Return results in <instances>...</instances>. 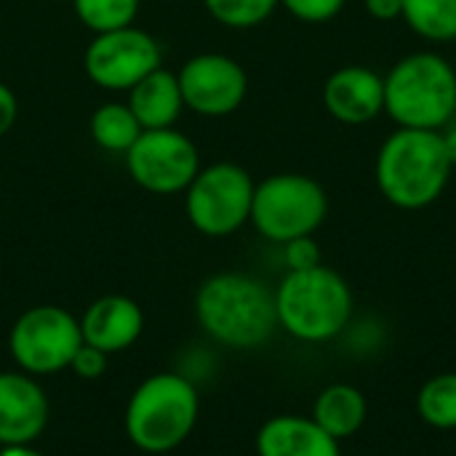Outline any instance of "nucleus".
Returning a JSON list of instances; mask_svg holds the SVG:
<instances>
[{
    "mask_svg": "<svg viewBox=\"0 0 456 456\" xmlns=\"http://www.w3.org/2000/svg\"><path fill=\"white\" fill-rule=\"evenodd\" d=\"M158 67H163V51L158 40L134 24L94 35L83 53V69L88 80L104 91H131Z\"/></svg>",
    "mask_w": 456,
    "mask_h": 456,
    "instance_id": "9d476101",
    "label": "nucleus"
},
{
    "mask_svg": "<svg viewBox=\"0 0 456 456\" xmlns=\"http://www.w3.org/2000/svg\"><path fill=\"white\" fill-rule=\"evenodd\" d=\"M347 0H281V5L305 24H329L334 21Z\"/></svg>",
    "mask_w": 456,
    "mask_h": 456,
    "instance_id": "5701e85b",
    "label": "nucleus"
},
{
    "mask_svg": "<svg viewBox=\"0 0 456 456\" xmlns=\"http://www.w3.org/2000/svg\"><path fill=\"white\" fill-rule=\"evenodd\" d=\"M363 8L377 21L403 19V0H363Z\"/></svg>",
    "mask_w": 456,
    "mask_h": 456,
    "instance_id": "bb28decb",
    "label": "nucleus"
},
{
    "mask_svg": "<svg viewBox=\"0 0 456 456\" xmlns=\"http://www.w3.org/2000/svg\"><path fill=\"white\" fill-rule=\"evenodd\" d=\"M254 187L256 182L238 163L222 160L200 166L184 190V211L190 224L208 238L235 235L251 222Z\"/></svg>",
    "mask_w": 456,
    "mask_h": 456,
    "instance_id": "0eeeda50",
    "label": "nucleus"
},
{
    "mask_svg": "<svg viewBox=\"0 0 456 456\" xmlns=\"http://www.w3.org/2000/svg\"><path fill=\"white\" fill-rule=\"evenodd\" d=\"M83 345L80 321L56 305L24 310L8 334V350L16 366L32 377H48L69 369Z\"/></svg>",
    "mask_w": 456,
    "mask_h": 456,
    "instance_id": "6e6552de",
    "label": "nucleus"
},
{
    "mask_svg": "<svg viewBox=\"0 0 456 456\" xmlns=\"http://www.w3.org/2000/svg\"><path fill=\"white\" fill-rule=\"evenodd\" d=\"M353 307L350 283L326 265L286 273L275 289L278 326L289 337L310 345L337 339L347 329Z\"/></svg>",
    "mask_w": 456,
    "mask_h": 456,
    "instance_id": "20e7f679",
    "label": "nucleus"
},
{
    "mask_svg": "<svg viewBox=\"0 0 456 456\" xmlns=\"http://www.w3.org/2000/svg\"><path fill=\"white\" fill-rule=\"evenodd\" d=\"M214 21L230 29H251L265 24L281 0H203Z\"/></svg>",
    "mask_w": 456,
    "mask_h": 456,
    "instance_id": "4be33fe9",
    "label": "nucleus"
},
{
    "mask_svg": "<svg viewBox=\"0 0 456 456\" xmlns=\"http://www.w3.org/2000/svg\"><path fill=\"white\" fill-rule=\"evenodd\" d=\"M283 262H286V270L289 273L318 267V265H323L321 262V246L315 243L313 235L294 238V240L283 243Z\"/></svg>",
    "mask_w": 456,
    "mask_h": 456,
    "instance_id": "b1692460",
    "label": "nucleus"
},
{
    "mask_svg": "<svg viewBox=\"0 0 456 456\" xmlns=\"http://www.w3.org/2000/svg\"><path fill=\"white\" fill-rule=\"evenodd\" d=\"M107 353H102L99 347H91V345H80V350L75 353L69 369L75 371V377L80 379H99L104 371H107Z\"/></svg>",
    "mask_w": 456,
    "mask_h": 456,
    "instance_id": "393cba45",
    "label": "nucleus"
},
{
    "mask_svg": "<svg viewBox=\"0 0 456 456\" xmlns=\"http://www.w3.org/2000/svg\"><path fill=\"white\" fill-rule=\"evenodd\" d=\"M126 104L131 107V112L136 115V120L144 131L176 126L182 110H184L176 72H171L166 67L152 69L128 91Z\"/></svg>",
    "mask_w": 456,
    "mask_h": 456,
    "instance_id": "dca6fc26",
    "label": "nucleus"
},
{
    "mask_svg": "<svg viewBox=\"0 0 456 456\" xmlns=\"http://www.w3.org/2000/svg\"><path fill=\"white\" fill-rule=\"evenodd\" d=\"M0 456H43L40 452H35L32 446H3Z\"/></svg>",
    "mask_w": 456,
    "mask_h": 456,
    "instance_id": "c85d7f7f",
    "label": "nucleus"
},
{
    "mask_svg": "<svg viewBox=\"0 0 456 456\" xmlns=\"http://www.w3.org/2000/svg\"><path fill=\"white\" fill-rule=\"evenodd\" d=\"M184 110L203 118H227L246 102L248 75L243 64L227 53L190 56L176 72Z\"/></svg>",
    "mask_w": 456,
    "mask_h": 456,
    "instance_id": "9b49d317",
    "label": "nucleus"
},
{
    "mask_svg": "<svg viewBox=\"0 0 456 456\" xmlns=\"http://www.w3.org/2000/svg\"><path fill=\"white\" fill-rule=\"evenodd\" d=\"M452 171L441 131L422 128H395L374 160V182L382 198L401 211L433 206L446 192Z\"/></svg>",
    "mask_w": 456,
    "mask_h": 456,
    "instance_id": "f03ea898",
    "label": "nucleus"
},
{
    "mask_svg": "<svg viewBox=\"0 0 456 456\" xmlns=\"http://www.w3.org/2000/svg\"><path fill=\"white\" fill-rule=\"evenodd\" d=\"M77 21L94 35L131 27L139 13V0H72Z\"/></svg>",
    "mask_w": 456,
    "mask_h": 456,
    "instance_id": "412c9836",
    "label": "nucleus"
},
{
    "mask_svg": "<svg viewBox=\"0 0 456 456\" xmlns=\"http://www.w3.org/2000/svg\"><path fill=\"white\" fill-rule=\"evenodd\" d=\"M123 158L134 184L152 195L184 192L200 171V152L195 142L174 126L142 131Z\"/></svg>",
    "mask_w": 456,
    "mask_h": 456,
    "instance_id": "1a4fd4ad",
    "label": "nucleus"
},
{
    "mask_svg": "<svg viewBox=\"0 0 456 456\" xmlns=\"http://www.w3.org/2000/svg\"><path fill=\"white\" fill-rule=\"evenodd\" d=\"M48 425V398L24 371H0V446H32Z\"/></svg>",
    "mask_w": 456,
    "mask_h": 456,
    "instance_id": "ddd939ff",
    "label": "nucleus"
},
{
    "mask_svg": "<svg viewBox=\"0 0 456 456\" xmlns=\"http://www.w3.org/2000/svg\"><path fill=\"white\" fill-rule=\"evenodd\" d=\"M195 318L214 342L254 350L278 329L275 291L246 273H216L195 294Z\"/></svg>",
    "mask_w": 456,
    "mask_h": 456,
    "instance_id": "f257e3e1",
    "label": "nucleus"
},
{
    "mask_svg": "<svg viewBox=\"0 0 456 456\" xmlns=\"http://www.w3.org/2000/svg\"><path fill=\"white\" fill-rule=\"evenodd\" d=\"M16 118H19V99L11 91V86L0 80V139L13 128Z\"/></svg>",
    "mask_w": 456,
    "mask_h": 456,
    "instance_id": "a878e982",
    "label": "nucleus"
},
{
    "mask_svg": "<svg viewBox=\"0 0 456 456\" xmlns=\"http://www.w3.org/2000/svg\"><path fill=\"white\" fill-rule=\"evenodd\" d=\"M144 331V313L142 307L123 294H107L88 305L80 318L83 342L99 347L102 353L112 355L128 350Z\"/></svg>",
    "mask_w": 456,
    "mask_h": 456,
    "instance_id": "4468645a",
    "label": "nucleus"
},
{
    "mask_svg": "<svg viewBox=\"0 0 456 456\" xmlns=\"http://www.w3.org/2000/svg\"><path fill=\"white\" fill-rule=\"evenodd\" d=\"M441 139H444V150H446L452 166H456V126L449 131H441Z\"/></svg>",
    "mask_w": 456,
    "mask_h": 456,
    "instance_id": "cd10ccee",
    "label": "nucleus"
},
{
    "mask_svg": "<svg viewBox=\"0 0 456 456\" xmlns=\"http://www.w3.org/2000/svg\"><path fill=\"white\" fill-rule=\"evenodd\" d=\"M256 456H342V449L313 417L278 414L259 428Z\"/></svg>",
    "mask_w": 456,
    "mask_h": 456,
    "instance_id": "2eb2a0df",
    "label": "nucleus"
},
{
    "mask_svg": "<svg viewBox=\"0 0 456 456\" xmlns=\"http://www.w3.org/2000/svg\"><path fill=\"white\" fill-rule=\"evenodd\" d=\"M88 131H91L94 144L102 147L104 152L126 155L144 128L139 126V120H136V115L131 112L128 104H123V102H104V104H99L94 110Z\"/></svg>",
    "mask_w": 456,
    "mask_h": 456,
    "instance_id": "a211bd4d",
    "label": "nucleus"
},
{
    "mask_svg": "<svg viewBox=\"0 0 456 456\" xmlns=\"http://www.w3.org/2000/svg\"><path fill=\"white\" fill-rule=\"evenodd\" d=\"M200 398L182 374L147 377L126 406V436L144 454H168L195 430Z\"/></svg>",
    "mask_w": 456,
    "mask_h": 456,
    "instance_id": "39448f33",
    "label": "nucleus"
},
{
    "mask_svg": "<svg viewBox=\"0 0 456 456\" xmlns=\"http://www.w3.org/2000/svg\"><path fill=\"white\" fill-rule=\"evenodd\" d=\"M0 452H3V446H0Z\"/></svg>",
    "mask_w": 456,
    "mask_h": 456,
    "instance_id": "c756f323",
    "label": "nucleus"
},
{
    "mask_svg": "<svg viewBox=\"0 0 456 456\" xmlns=\"http://www.w3.org/2000/svg\"><path fill=\"white\" fill-rule=\"evenodd\" d=\"M321 99L337 123L366 126L385 115V75L366 64H345L326 77Z\"/></svg>",
    "mask_w": 456,
    "mask_h": 456,
    "instance_id": "f8f14e48",
    "label": "nucleus"
},
{
    "mask_svg": "<svg viewBox=\"0 0 456 456\" xmlns=\"http://www.w3.org/2000/svg\"><path fill=\"white\" fill-rule=\"evenodd\" d=\"M417 411L436 430H456V371L438 374L422 385Z\"/></svg>",
    "mask_w": 456,
    "mask_h": 456,
    "instance_id": "aec40b11",
    "label": "nucleus"
},
{
    "mask_svg": "<svg viewBox=\"0 0 456 456\" xmlns=\"http://www.w3.org/2000/svg\"><path fill=\"white\" fill-rule=\"evenodd\" d=\"M406 27L430 43L456 40V0H403Z\"/></svg>",
    "mask_w": 456,
    "mask_h": 456,
    "instance_id": "6ab92c4d",
    "label": "nucleus"
},
{
    "mask_svg": "<svg viewBox=\"0 0 456 456\" xmlns=\"http://www.w3.org/2000/svg\"><path fill=\"white\" fill-rule=\"evenodd\" d=\"M329 216L323 184L299 171H281L254 187L251 224L270 243L315 235Z\"/></svg>",
    "mask_w": 456,
    "mask_h": 456,
    "instance_id": "423d86ee",
    "label": "nucleus"
},
{
    "mask_svg": "<svg viewBox=\"0 0 456 456\" xmlns=\"http://www.w3.org/2000/svg\"><path fill=\"white\" fill-rule=\"evenodd\" d=\"M366 417H369L366 395L345 382L323 387L313 403V419L339 444L345 438H353L363 428Z\"/></svg>",
    "mask_w": 456,
    "mask_h": 456,
    "instance_id": "f3484780",
    "label": "nucleus"
},
{
    "mask_svg": "<svg viewBox=\"0 0 456 456\" xmlns=\"http://www.w3.org/2000/svg\"><path fill=\"white\" fill-rule=\"evenodd\" d=\"M385 115L398 128L444 131L456 118V69L438 51H414L385 75Z\"/></svg>",
    "mask_w": 456,
    "mask_h": 456,
    "instance_id": "7ed1b4c3",
    "label": "nucleus"
}]
</instances>
